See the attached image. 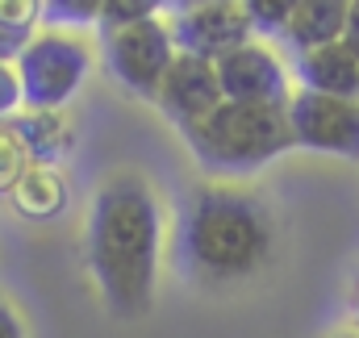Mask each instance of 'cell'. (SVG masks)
<instances>
[{
  "instance_id": "cell-1",
  "label": "cell",
  "mask_w": 359,
  "mask_h": 338,
  "mask_svg": "<svg viewBox=\"0 0 359 338\" xmlns=\"http://www.w3.org/2000/svg\"><path fill=\"white\" fill-rule=\"evenodd\" d=\"M88 271L113 318H142L155 301L163 255V205L147 175H109L88 209L84 226Z\"/></svg>"
},
{
  "instance_id": "cell-2",
  "label": "cell",
  "mask_w": 359,
  "mask_h": 338,
  "mask_svg": "<svg viewBox=\"0 0 359 338\" xmlns=\"http://www.w3.org/2000/svg\"><path fill=\"white\" fill-rule=\"evenodd\" d=\"M271 209L243 188L205 184L188 192L176 222V263L192 284H238L271 259Z\"/></svg>"
},
{
  "instance_id": "cell-3",
  "label": "cell",
  "mask_w": 359,
  "mask_h": 338,
  "mask_svg": "<svg viewBox=\"0 0 359 338\" xmlns=\"http://www.w3.org/2000/svg\"><path fill=\"white\" fill-rule=\"evenodd\" d=\"M192 159L213 175H251L292 151L288 104H234L222 100L205 121L184 130Z\"/></svg>"
},
{
  "instance_id": "cell-4",
  "label": "cell",
  "mask_w": 359,
  "mask_h": 338,
  "mask_svg": "<svg viewBox=\"0 0 359 338\" xmlns=\"http://www.w3.org/2000/svg\"><path fill=\"white\" fill-rule=\"evenodd\" d=\"M13 67L21 80L25 109H63L88 80L92 46L67 29H42L29 38Z\"/></svg>"
},
{
  "instance_id": "cell-5",
  "label": "cell",
  "mask_w": 359,
  "mask_h": 338,
  "mask_svg": "<svg viewBox=\"0 0 359 338\" xmlns=\"http://www.w3.org/2000/svg\"><path fill=\"white\" fill-rule=\"evenodd\" d=\"M100 55H104L109 76L130 96L155 100L180 50L176 38H172V25L163 17H151V21L100 29Z\"/></svg>"
},
{
  "instance_id": "cell-6",
  "label": "cell",
  "mask_w": 359,
  "mask_h": 338,
  "mask_svg": "<svg viewBox=\"0 0 359 338\" xmlns=\"http://www.w3.org/2000/svg\"><path fill=\"white\" fill-rule=\"evenodd\" d=\"M288 130H292V142L313 155H334V159L359 163V100L292 92Z\"/></svg>"
},
{
  "instance_id": "cell-7",
  "label": "cell",
  "mask_w": 359,
  "mask_h": 338,
  "mask_svg": "<svg viewBox=\"0 0 359 338\" xmlns=\"http://www.w3.org/2000/svg\"><path fill=\"white\" fill-rule=\"evenodd\" d=\"M168 25H172L180 55H192L205 63H217L230 50L255 42V25H251L243 0H213V4L188 8V13H176Z\"/></svg>"
},
{
  "instance_id": "cell-8",
  "label": "cell",
  "mask_w": 359,
  "mask_h": 338,
  "mask_svg": "<svg viewBox=\"0 0 359 338\" xmlns=\"http://www.w3.org/2000/svg\"><path fill=\"white\" fill-rule=\"evenodd\" d=\"M222 96L234 104H288V67L264 42H247L213 63Z\"/></svg>"
},
{
  "instance_id": "cell-9",
  "label": "cell",
  "mask_w": 359,
  "mask_h": 338,
  "mask_svg": "<svg viewBox=\"0 0 359 338\" xmlns=\"http://www.w3.org/2000/svg\"><path fill=\"white\" fill-rule=\"evenodd\" d=\"M222 100L226 96H222V84H217V67L205 63V59H192V55H176L168 80H163L159 96H155L159 113L176 126L180 134L192 130L196 121H205Z\"/></svg>"
},
{
  "instance_id": "cell-10",
  "label": "cell",
  "mask_w": 359,
  "mask_h": 338,
  "mask_svg": "<svg viewBox=\"0 0 359 338\" xmlns=\"http://www.w3.org/2000/svg\"><path fill=\"white\" fill-rule=\"evenodd\" d=\"M297 80H301V92L359 100V59L351 55L347 42H326L313 50H301L297 55Z\"/></svg>"
},
{
  "instance_id": "cell-11",
  "label": "cell",
  "mask_w": 359,
  "mask_h": 338,
  "mask_svg": "<svg viewBox=\"0 0 359 338\" xmlns=\"http://www.w3.org/2000/svg\"><path fill=\"white\" fill-rule=\"evenodd\" d=\"M8 126L17 130V138L25 142L29 163H38V168H59L76 147V130L59 109H25Z\"/></svg>"
},
{
  "instance_id": "cell-12",
  "label": "cell",
  "mask_w": 359,
  "mask_h": 338,
  "mask_svg": "<svg viewBox=\"0 0 359 338\" xmlns=\"http://www.w3.org/2000/svg\"><path fill=\"white\" fill-rule=\"evenodd\" d=\"M347 13H351V0H301L292 21L284 25L280 42L292 46V55L326 46V42H343Z\"/></svg>"
},
{
  "instance_id": "cell-13",
  "label": "cell",
  "mask_w": 359,
  "mask_h": 338,
  "mask_svg": "<svg viewBox=\"0 0 359 338\" xmlns=\"http://www.w3.org/2000/svg\"><path fill=\"white\" fill-rule=\"evenodd\" d=\"M13 209L25 222H50L67 209V180L59 175V168H38L29 163V171L17 180V188L8 192Z\"/></svg>"
},
{
  "instance_id": "cell-14",
  "label": "cell",
  "mask_w": 359,
  "mask_h": 338,
  "mask_svg": "<svg viewBox=\"0 0 359 338\" xmlns=\"http://www.w3.org/2000/svg\"><path fill=\"white\" fill-rule=\"evenodd\" d=\"M104 13V0H42V21L50 29H80L96 25Z\"/></svg>"
},
{
  "instance_id": "cell-15",
  "label": "cell",
  "mask_w": 359,
  "mask_h": 338,
  "mask_svg": "<svg viewBox=\"0 0 359 338\" xmlns=\"http://www.w3.org/2000/svg\"><path fill=\"white\" fill-rule=\"evenodd\" d=\"M25 171H29L25 142H21V138H17V130L4 121V126H0V196H8Z\"/></svg>"
},
{
  "instance_id": "cell-16",
  "label": "cell",
  "mask_w": 359,
  "mask_h": 338,
  "mask_svg": "<svg viewBox=\"0 0 359 338\" xmlns=\"http://www.w3.org/2000/svg\"><path fill=\"white\" fill-rule=\"evenodd\" d=\"M243 4H247V17H251L255 34H271V38H280L284 25L292 21V13H297L301 0H243Z\"/></svg>"
},
{
  "instance_id": "cell-17",
  "label": "cell",
  "mask_w": 359,
  "mask_h": 338,
  "mask_svg": "<svg viewBox=\"0 0 359 338\" xmlns=\"http://www.w3.org/2000/svg\"><path fill=\"white\" fill-rule=\"evenodd\" d=\"M168 8V0H104V13H100V29H113V25H134V21H151Z\"/></svg>"
},
{
  "instance_id": "cell-18",
  "label": "cell",
  "mask_w": 359,
  "mask_h": 338,
  "mask_svg": "<svg viewBox=\"0 0 359 338\" xmlns=\"http://www.w3.org/2000/svg\"><path fill=\"white\" fill-rule=\"evenodd\" d=\"M38 21H42V0H0V25L34 38Z\"/></svg>"
},
{
  "instance_id": "cell-19",
  "label": "cell",
  "mask_w": 359,
  "mask_h": 338,
  "mask_svg": "<svg viewBox=\"0 0 359 338\" xmlns=\"http://www.w3.org/2000/svg\"><path fill=\"white\" fill-rule=\"evenodd\" d=\"M21 104H25V96H21L17 67H13V63H0V126H4V121H13Z\"/></svg>"
},
{
  "instance_id": "cell-20",
  "label": "cell",
  "mask_w": 359,
  "mask_h": 338,
  "mask_svg": "<svg viewBox=\"0 0 359 338\" xmlns=\"http://www.w3.org/2000/svg\"><path fill=\"white\" fill-rule=\"evenodd\" d=\"M25 46H29V38H25V34H17V29L0 25V63H17Z\"/></svg>"
},
{
  "instance_id": "cell-21",
  "label": "cell",
  "mask_w": 359,
  "mask_h": 338,
  "mask_svg": "<svg viewBox=\"0 0 359 338\" xmlns=\"http://www.w3.org/2000/svg\"><path fill=\"white\" fill-rule=\"evenodd\" d=\"M0 338H25V322L17 318V309L0 297Z\"/></svg>"
},
{
  "instance_id": "cell-22",
  "label": "cell",
  "mask_w": 359,
  "mask_h": 338,
  "mask_svg": "<svg viewBox=\"0 0 359 338\" xmlns=\"http://www.w3.org/2000/svg\"><path fill=\"white\" fill-rule=\"evenodd\" d=\"M343 42L351 46V55L359 59V0H351V13H347V29H343Z\"/></svg>"
},
{
  "instance_id": "cell-23",
  "label": "cell",
  "mask_w": 359,
  "mask_h": 338,
  "mask_svg": "<svg viewBox=\"0 0 359 338\" xmlns=\"http://www.w3.org/2000/svg\"><path fill=\"white\" fill-rule=\"evenodd\" d=\"M201 4H213V0H168L172 13H188V8H201Z\"/></svg>"
},
{
  "instance_id": "cell-24",
  "label": "cell",
  "mask_w": 359,
  "mask_h": 338,
  "mask_svg": "<svg viewBox=\"0 0 359 338\" xmlns=\"http://www.w3.org/2000/svg\"><path fill=\"white\" fill-rule=\"evenodd\" d=\"M351 309H355V322H359V276H355V288H351Z\"/></svg>"
},
{
  "instance_id": "cell-25",
  "label": "cell",
  "mask_w": 359,
  "mask_h": 338,
  "mask_svg": "<svg viewBox=\"0 0 359 338\" xmlns=\"http://www.w3.org/2000/svg\"><path fill=\"white\" fill-rule=\"evenodd\" d=\"M339 338H359V330H355V334H339Z\"/></svg>"
}]
</instances>
